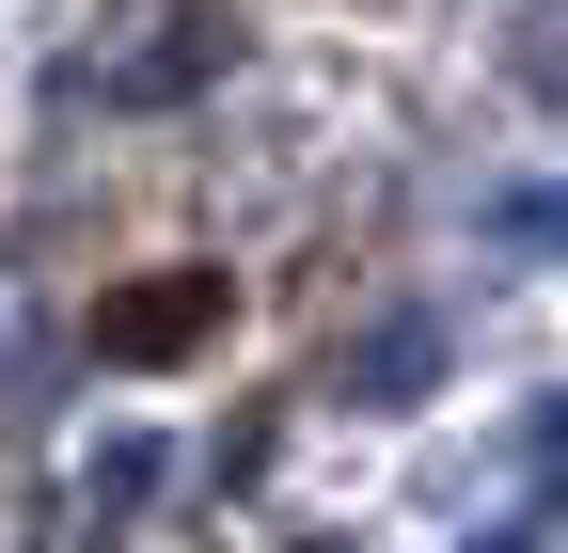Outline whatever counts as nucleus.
<instances>
[{"label": "nucleus", "mask_w": 568, "mask_h": 553, "mask_svg": "<svg viewBox=\"0 0 568 553\" xmlns=\"http://www.w3.org/2000/svg\"><path fill=\"white\" fill-rule=\"evenodd\" d=\"M205 332H222V269H142L95 301V364H190Z\"/></svg>", "instance_id": "nucleus-1"}]
</instances>
